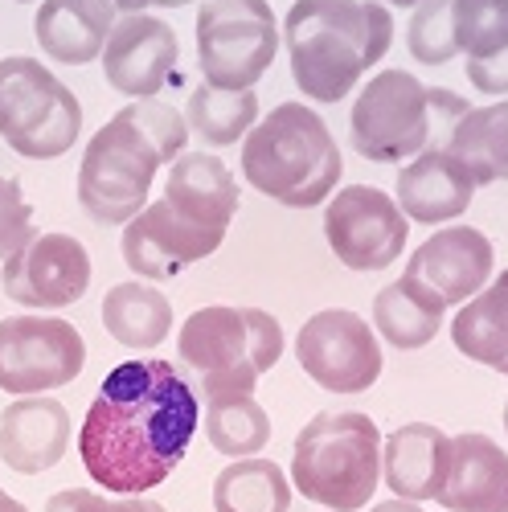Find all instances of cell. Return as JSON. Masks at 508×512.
I'll list each match as a JSON object with an SVG mask.
<instances>
[{"label": "cell", "instance_id": "e575fe53", "mask_svg": "<svg viewBox=\"0 0 508 512\" xmlns=\"http://www.w3.org/2000/svg\"><path fill=\"white\" fill-rule=\"evenodd\" d=\"M369 512H427V508H422V504H414V500H381V504H373Z\"/></svg>", "mask_w": 508, "mask_h": 512}, {"label": "cell", "instance_id": "d6986e66", "mask_svg": "<svg viewBox=\"0 0 508 512\" xmlns=\"http://www.w3.org/2000/svg\"><path fill=\"white\" fill-rule=\"evenodd\" d=\"M472 193L476 181L447 148L418 152L398 173V209L406 213V222H422V226L455 222L468 213Z\"/></svg>", "mask_w": 508, "mask_h": 512}, {"label": "cell", "instance_id": "cb8c5ba5", "mask_svg": "<svg viewBox=\"0 0 508 512\" xmlns=\"http://www.w3.org/2000/svg\"><path fill=\"white\" fill-rule=\"evenodd\" d=\"M455 349L508 377V271H500L480 295H472L451 320Z\"/></svg>", "mask_w": 508, "mask_h": 512}, {"label": "cell", "instance_id": "7c38bea8", "mask_svg": "<svg viewBox=\"0 0 508 512\" xmlns=\"http://www.w3.org/2000/svg\"><path fill=\"white\" fill-rule=\"evenodd\" d=\"M410 222L390 193L373 185H345L328 201L324 238L353 271H386L406 250Z\"/></svg>", "mask_w": 508, "mask_h": 512}, {"label": "cell", "instance_id": "7a4b0ae2", "mask_svg": "<svg viewBox=\"0 0 508 512\" xmlns=\"http://www.w3.org/2000/svg\"><path fill=\"white\" fill-rule=\"evenodd\" d=\"M283 37L295 87L316 103H341L390 50L394 21L373 0H295Z\"/></svg>", "mask_w": 508, "mask_h": 512}, {"label": "cell", "instance_id": "4dcf8cb0", "mask_svg": "<svg viewBox=\"0 0 508 512\" xmlns=\"http://www.w3.org/2000/svg\"><path fill=\"white\" fill-rule=\"evenodd\" d=\"M406 46L422 66H443L459 54L451 29V0H418L406 25Z\"/></svg>", "mask_w": 508, "mask_h": 512}, {"label": "cell", "instance_id": "44dd1931", "mask_svg": "<svg viewBox=\"0 0 508 512\" xmlns=\"http://www.w3.org/2000/svg\"><path fill=\"white\" fill-rule=\"evenodd\" d=\"M119 13L111 0H41L37 9V46L54 62L87 66L103 54Z\"/></svg>", "mask_w": 508, "mask_h": 512}, {"label": "cell", "instance_id": "e0dca14e", "mask_svg": "<svg viewBox=\"0 0 508 512\" xmlns=\"http://www.w3.org/2000/svg\"><path fill=\"white\" fill-rule=\"evenodd\" d=\"M70 447V414L58 398L33 394L0 410V463L21 476H41Z\"/></svg>", "mask_w": 508, "mask_h": 512}, {"label": "cell", "instance_id": "3957f363", "mask_svg": "<svg viewBox=\"0 0 508 512\" xmlns=\"http://www.w3.org/2000/svg\"><path fill=\"white\" fill-rule=\"evenodd\" d=\"M341 168V148L328 123L300 103H279L242 140L246 181L291 209H316L328 201V193L341 185Z\"/></svg>", "mask_w": 508, "mask_h": 512}, {"label": "cell", "instance_id": "ba28073f", "mask_svg": "<svg viewBox=\"0 0 508 512\" xmlns=\"http://www.w3.org/2000/svg\"><path fill=\"white\" fill-rule=\"evenodd\" d=\"M78 95L29 54L0 58V136L25 160H54L78 144Z\"/></svg>", "mask_w": 508, "mask_h": 512}, {"label": "cell", "instance_id": "8fae6325", "mask_svg": "<svg viewBox=\"0 0 508 512\" xmlns=\"http://www.w3.org/2000/svg\"><path fill=\"white\" fill-rule=\"evenodd\" d=\"M295 357L328 394H365L381 377L377 332L349 308H324L308 316L295 336Z\"/></svg>", "mask_w": 508, "mask_h": 512}, {"label": "cell", "instance_id": "2e32d148", "mask_svg": "<svg viewBox=\"0 0 508 512\" xmlns=\"http://www.w3.org/2000/svg\"><path fill=\"white\" fill-rule=\"evenodd\" d=\"M177 66V33L168 21L152 13L119 17L107 46H103V74L111 91L127 99H156Z\"/></svg>", "mask_w": 508, "mask_h": 512}, {"label": "cell", "instance_id": "9a60e30c", "mask_svg": "<svg viewBox=\"0 0 508 512\" xmlns=\"http://www.w3.org/2000/svg\"><path fill=\"white\" fill-rule=\"evenodd\" d=\"M492 263H496V250L488 234H480L476 226H447L410 254L406 279L439 295L443 308H455V304H468L472 295H480L492 283Z\"/></svg>", "mask_w": 508, "mask_h": 512}, {"label": "cell", "instance_id": "8992f818", "mask_svg": "<svg viewBox=\"0 0 508 512\" xmlns=\"http://www.w3.org/2000/svg\"><path fill=\"white\" fill-rule=\"evenodd\" d=\"M181 361L197 373L205 402L246 398L283 357V328L263 308H201L177 336Z\"/></svg>", "mask_w": 508, "mask_h": 512}, {"label": "cell", "instance_id": "d4e9b609", "mask_svg": "<svg viewBox=\"0 0 508 512\" xmlns=\"http://www.w3.org/2000/svg\"><path fill=\"white\" fill-rule=\"evenodd\" d=\"M443 312L447 308L439 304V295H431L422 283L402 275L398 283L377 291V300H373V328L381 332L386 345L410 353V349L431 345V340L439 336Z\"/></svg>", "mask_w": 508, "mask_h": 512}, {"label": "cell", "instance_id": "52a82bcc", "mask_svg": "<svg viewBox=\"0 0 508 512\" xmlns=\"http://www.w3.org/2000/svg\"><path fill=\"white\" fill-rule=\"evenodd\" d=\"M164 148L148 136L132 107L115 111L91 136L78 168V201L103 226H127L148 205V189L164 164Z\"/></svg>", "mask_w": 508, "mask_h": 512}, {"label": "cell", "instance_id": "f1b7e54d", "mask_svg": "<svg viewBox=\"0 0 508 512\" xmlns=\"http://www.w3.org/2000/svg\"><path fill=\"white\" fill-rule=\"evenodd\" d=\"M205 439L226 459H250L271 443V414L254 402V394L205 402Z\"/></svg>", "mask_w": 508, "mask_h": 512}, {"label": "cell", "instance_id": "5bb4252c", "mask_svg": "<svg viewBox=\"0 0 508 512\" xmlns=\"http://www.w3.org/2000/svg\"><path fill=\"white\" fill-rule=\"evenodd\" d=\"M226 230H209V226H197L189 218H181V213L168 205L164 197L144 205L132 222L123 226V263L132 267L140 279H173L181 275L185 267L209 259L218 246H222Z\"/></svg>", "mask_w": 508, "mask_h": 512}, {"label": "cell", "instance_id": "f546056e", "mask_svg": "<svg viewBox=\"0 0 508 512\" xmlns=\"http://www.w3.org/2000/svg\"><path fill=\"white\" fill-rule=\"evenodd\" d=\"M455 50L468 58H492L508 50V0H451Z\"/></svg>", "mask_w": 508, "mask_h": 512}, {"label": "cell", "instance_id": "603a6c76", "mask_svg": "<svg viewBox=\"0 0 508 512\" xmlns=\"http://www.w3.org/2000/svg\"><path fill=\"white\" fill-rule=\"evenodd\" d=\"M443 148L468 168L476 185L508 181V99L492 107H468L447 132Z\"/></svg>", "mask_w": 508, "mask_h": 512}, {"label": "cell", "instance_id": "484cf974", "mask_svg": "<svg viewBox=\"0 0 508 512\" xmlns=\"http://www.w3.org/2000/svg\"><path fill=\"white\" fill-rule=\"evenodd\" d=\"M103 328L127 349H156L173 328V304L152 283H115L103 295Z\"/></svg>", "mask_w": 508, "mask_h": 512}, {"label": "cell", "instance_id": "6da1fadb", "mask_svg": "<svg viewBox=\"0 0 508 512\" xmlns=\"http://www.w3.org/2000/svg\"><path fill=\"white\" fill-rule=\"evenodd\" d=\"M197 435V394L168 361H127L107 373L78 431L87 476L115 496L164 484Z\"/></svg>", "mask_w": 508, "mask_h": 512}, {"label": "cell", "instance_id": "5b68a950", "mask_svg": "<svg viewBox=\"0 0 508 512\" xmlns=\"http://www.w3.org/2000/svg\"><path fill=\"white\" fill-rule=\"evenodd\" d=\"M463 111H468L463 99L447 91H427L414 74L381 70L377 78L365 82L353 103L349 136L365 160L394 164L427 148H443L439 140H447Z\"/></svg>", "mask_w": 508, "mask_h": 512}, {"label": "cell", "instance_id": "9c48e42d", "mask_svg": "<svg viewBox=\"0 0 508 512\" xmlns=\"http://www.w3.org/2000/svg\"><path fill=\"white\" fill-rule=\"evenodd\" d=\"M197 54L209 87L250 91L279 54V25L271 5L267 0H201Z\"/></svg>", "mask_w": 508, "mask_h": 512}, {"label": "cell", "instance_id": "83f0119b", "mask_svg": "<svg viewBox=\"0 0 508 512\" xmlns=\"http://www.w3.org/2000/svg\"><path fill=\"white\" fill-rule=\"evenodd\" d=\"M185 123L193 132L214 144V148H226V144H238L254 123H259V95L250 91H222V87H197L189 95V115Z\"/></svg>", "mask_w": 508, "mask_h": 512}, {"label": "cell", "instance_id": "30bf717a", "mask_svg": "<svg viewBox=\"0 0 508 512\" xmlns=\"http://www.w3.org/2000/svg\"><path fill=\"white\" fill-rule=\"evenodd\" d=\"M87 365L82 332L62 316L0 320V390L33 398L62 390Z\"/></svg>", "mask_w": 508, "mask_h": 512}, {"label": "cell", "instance_id": "d590c367", "mask_svg": "<svg viewBox=\"0 0 508 512\" xmlns=\"http://www.w3.org/2000/svg\"><path fill=\"white\" fill-rule=\"evenodd\" d=\"M111 5H115V13H119V17H132V13H144V9L152 5V0H111Z\"/></svg>", "mask_w": 508, "mask_h": 512}, {"label": "cell", "instance_id": "d6a6232c", "mask_svg": "<svg viewBox=\"0 0 508 512\" xmlns=\"http://www.w3.org/2000/svg\"><path fill=\"white\" fill-rule=\"evenodd\" d=\"M41 512H164V508L156 500H144V496L107 500V496H99L91 488H66V492H54Z\"/></svg>", "mask_w": 508, "mask_h": 512}, {"label": "cell", "instance_id": "4316f807", "mask_svg": "<svg viewBox=\"0 0 508 512\" xmlns=\"http://www.w3.org/2000/svg\"><path fill=\"white\" fill-rule=\"evenodd\" d=\"M214 508L218 512H287L291 508V480L271 459H234L214 480Z\"/></svg>", "mask_w": 508, "mask_h": 512}, {"label": "cell", "instance_id": "7402d4cb", "mask_svg": "<svg viewBox=\"0 0 508 512\" xmlns=\"http://www.w3.org/2000/svg\"><path fill=\"white\" fill-rule=\"evenodd\" d=\"M164 201L197 226L230 230L234 213H238V181L230 177V168L218 156L181 152L173 160V168H168Z\"/></svg>", "mask_w": 508, "mask_h": 512}, {"label": "cell", "instance_id": "ab89813d", "mask_svg": "<svg viewBox=\"0 0 508 512\" xmlns=\"http://www.w3.org/2000/svg\"><path fill=\"white\" fill-rule=\"evenodd\" d=\"M504 431H508V402H504Z\"/></svg>", "mask_w": 508, "mask_h": 512}, {"label": "cell", "instance_id": "8d00e7d4", "mask_svg": "<svg viewBox=\"0 0 508 512\" xmlns=\"http://www.w3.org/2000/svg\"><path fill=\"white\" fill-rule=\"evenodd\" d=\"M0 512H29L17 496H9V492H0Z\"/></svg>", "mask_w": 508, "mask_h": 512}, {"label": "cell", "instance_id": "60d3db41", "mask_svg": "<svg viewBox=\"0 0 508 512\" xmlns=\"http://www.w3.org/2000/svg\"><path fill=\"white\" fill-rule=\"evenodd\" d=\"M17 5H29V0H17Z\"/></svg>", "mask_w": 508, "mask_h": 512}, {"label": "cell", "instance_id": "f35d334b", "mask_svg": "<svg viewBox=\"0 0 508 512\" xmlns=\"http://www.w3.org/2000/svg\"><path fill=\"white\" fill-rule=\"evenodd\" d=\"M386 5H394V9H414L418 0H386Z\"/></svg>", "mask_w": 508, "mask_h": 512}, {"label": "cell", "instance_id": "74e56055", "mask_svg": "<svg viewBox=\"0 0 508 512\" xmlns=\"http://www.w3.org/2000/svg\"><path fill=\"white\" fill-rule=\"evenodd\" d=\"M152 5H160V9H181V5H193V0H152Z\"/></svg>", "mask_w": 508, "mask_h": 512}, {"label": "cell", "instance_id": "277c9868", "mask_svg": "<svg viewBox=\"0 0 508 512\" xmlns=\"http://www.w3.org/2000/svg\"><path fill=\"white\" fill-rule=\"evenodd\" d=\"M291 484L328 512H361L381 484V431L369 414H316L291 451Z\"/></svg>", "mask_w": 508, "mask_h": 512}, {"label": "cell", "instance_id": "4fadbf2b", "mask_svg": "<svg viewBox=\"0 0 508 512\" xmlns=\"http://www.w3.org/2000/svg\"><path fill=\"white\" fill-rule=\"evenodd\" d=\"M0 287L13 304L54 312L78 304L91 287V254L74 234H33L21 250H13L0 271Z\"/></svg>", "mask_w": 508, "mask_h": 512}, {"label": "cell", "instance_id": "836d02e7", "mask_svg": "<svg viewBox=\"0 0 508 512\" xmlns=\"http://www.w3.org/2000/svg\"><path fill=\"white\" fill-rule=\"evenodd\" d=\"M468 78L484 95H508V50L492 58H468Z\"/></svg>", "mask_w": 508, "mask_h": 512}, {"label": "cell", "instance_id": "1f68e13d", "mask_svg": "<svg viewBox=\"0 0 508 512\" xmlns=\"http://www.w3.org/2000/svg\"><path fill=\"white\" fill-rule=\"evenodd\" d=\"M29 238H33V209L17 181L0 177V254L9 259Z\"/></svg>", "mask_w": 508, "mask_h": 512}, {"label": "cell", "instance_id": "ac0fdd59", "mask_svg": "<svg viewBox=\"0 0 508 512\" xmlns=\"http://www.w3.org/2000/svg\"><path fill=\"white\" fill-rule=\"evenodd\" d=\"M435 500L447 512H508V451L480 431L455 435Z\"/></svg>", "mask_w": 508, "mask_h": 512}, {"label": "cell", "instance_id": "ffe728a7", "mask_svg": "<svg viewBox=\"0 0 508 512\" xmlns=\"http://www.w3.org/2000/svg\"><path fill=\"white\" fill-rule=\"evenodd\" d=\"M451 439L431 422H406L390 439H381V484L398 500L427 504L439 496L447 476Z\"/></svg>", "mask_w": 508, "mask_h": 512}]
</instances>
